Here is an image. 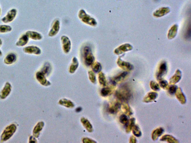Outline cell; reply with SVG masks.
<instances>
[{"label":"cell","mask_w":191,"mask_h":143,"mask_svg":"<svg viewBox=\"0 0 191 143\" xmlns=\"http://www.w3.org/2000/svg\"><path fill=\"white\" fill-rule=\"evenodd\" d=\"M115 96L119 101L127 103L133 98L132 91L128 85L124 84L116 91Z\"/></svg>","instance_id":"obj_1"},{"label":"cell","mask_w":191,"mask_h":143,"mask_svg":"<svg viewBox=\"0 0 191 143\" xmlns=\"http://www.w3.org/2000/svg\"><path fill=\"white\" fill-rule=\"evenodd\" d=\"M16 128V126L14 124H11L6 127L1 135V141H6L9 140L15 133Z\"/></svg>","instance_id":"obj_2"},{"label":"cell","mask_w":191,"mask_h":143,"mask_svg":"<svg viewBox=\"0 0 191 143\" xmlns=\"http://www.w3.org/2000/svg\"><path fill=\"white\" fill-rule=\"evenodd\" d=\"M78 16L83 22L89 25L94 26L96 25L97 24L95 19L90 17L89 15L86 14L84 10H81L80 11Z\"/></svg>","instance_id":"obj_3"},{"label":"cell","mask_w":191,"mask_h":143,"mask_svg":"<svg viewBox=\"0 0 191 143\" xmlns=\"http://www.w3.org/2000/svg\"><path fill=\"white\" fill-rule=\"evenodd\" d=\"M168 71L167 63L165 61L161 62L159 66L158 69L156 73V78L157 81L162 79L164 76L166 74Z\"/></svg>","instance_id":"obj_4"},{"label":"cell","mask_w":191,"mask_h":143,"mask_svg":"<svg viewBox=\"0 0 191 143\" xmlns=\"http://www.w3.org/2000/svg\"><path fill=\"white\" fill-rule=\"evenodd\" d=\"M83 54L86 64L89 66L92 65L94 61L95 58L91 53V48L88 46H86L84 48Z\"/></svg>","instance_id":"obj_5"},{"label":"cell","mask_w":191,"mask_h":143,"mask_svg":"<svg viewBox=\"0 0 191 143\" xmlns=\"http://www.w3.org/2000/svg\"><path fill=\"white\" fill-rule=\"evenodd\" d=\"M17 11L16 9H12L8 12L6 15L2 19V21L4 23L12 22L15 19L17 15Z\"/></svg>","instance_id":"obj_6"},{"label":"cell","mask_w":191,"mask_h":143,"mask_svg":"<svg viewBox=\"0 0 191 143\" xmlns=\"http://www.w3.org/2000/svg\"><path fill=\"white\" fill-rule=\"evenodd\" d=\"M128 75V71L122 72L119 74L117 75L115 77L112 78L111 82L113 85H115L121 83L124 81Z\"/></svg>","instance_id":"obj_7"},{"label":"cell","mask_w":191,"mask_h":143,"mask_svg":"<svg viewBox=\"0 0 191 143\" xmlns=\"http://www.w3.org/2000/svg\"><path fill=\"white\" fill-rule=\"evenodd\" d=\"M133 49L132 45L128 43L124 44L121 45L116 48L114 51V53L117 55H121L127 51H131Z\"/></svg>","instance_id":"obj_8"},{"label":"cell","mask_w":191,"mask_h":143,"mask_svg":"<svg viewBox=\"0 0 191 143\" xmlns=\"http://www.w3.org/2000/svg\"><path fill=\"white\" fill-rule=\"evenodd\" d=\"M117 64L120 68L126 71L132 70L134 69V67L129 62L123 61L121 59V57L119 58L117 62Z\"/></svg>","instance_id":"obj_9"},{"label":"cell","mask_w":191,"mask_h":143,"mask_svg":"<svg viewBox=\"0 0 191 143\" xmlns=\"http://www.w3.org/2000/svg\"><path fill=\"white\" fill-rule=\"evenodd\" d=\"M23 51L25 53L29 54H35L36 55H40L41 53V50L36 46H30L24 47Z\"/></svg>","instance_id":"obj_10"},{"label":"cell","mask_w":191,"mask_h":143,"mask_svg":"<svg viewBox=\"0 0 191 143\" xmlns=\"http://www.w3.org/2000/svg\"><path fill=\"white\" fill-rule=\"evenodd\" d=\"M61 41L63 45V49L64 52L68 53L70 51L71 44L70 40L66 36L61 37Z\"/></svg>","instance_id":"obj_11"},{"label":"cell","mask_w":191,"mask_h":143,"mask_svg":"<svg viewBox=\"0 0 191 143\" xmlns=\"http://www.w3.org/2000/svg\"><path fill=\"white\" fill-rule=\"evenodd\" d=\"M11 90V86L8 82L6 83L3 89L0 93V98L2 99H6L10 94Z\"/></svg>","instance_id":"obj_12"},{"label":"cell","mask_w":191,"mask_h":143,"mask_svg":"<svg viewBox=\"0 0 191 143\" xmlns=\"http://www.w3.org/2000/svg\"><path fill=\"white\" fill-rule=\"evenodd\" d=\"M170 12L169 7H163L154 12L153 15L156 17H161L168 14Z\"/></svg>","instance_id":"obj_13"},{"label":"cell","mask_w":191,"mask_h":143,"mask_svg":"<svg viewBox=\"0 0 191 143\" xmlns=\"http://www.w3.org/2000/svg\"><path fill=\"white\" fill-rule=\"evenodd\" d=\"M175 94L177 98L181 103L182 104L186 103L187 101L186 99L181 88H178Z\"/></svg>","instance_id":"obj_14"},{"label":"cell","mask_w":191,"mask_h":143,"mask_svg":"<svg viewBox=\"0 0 191 143\" xmlns=\"http://www.w3.org/2000/svg\"><path fill=\"white\" fill-rule=\"evenodd\" d=\"M158 96V94L154 92H151L148 93L146 95L145 97L143 99V102L145 103H149L152 102L157 98Z\"/></svg>","instance_id":"obj_15"},{"label":"cell","mask_w":191,"mask_h":143,"mask_svg":"<svg viewBox=\"0 0 191 143\" xmlns=\"http://www.w3.org/2000/svg\"><path fill=\"white\" fill-rule=\"evenodd\" d=\"M182 77L181 72L179 69H177L172 77L170 79V84H175L180 81Z\"/></svg>","instance_id":"obj_16"},{"label":"cell","mask_w":191,"mask_h":143,"mask_svg":"<svg viewBox=\"0 0 191 143\" xmlns=\"http://www.w3.org/2000/svg\"><path fill=\"white\" fill-rule=\"evenodd\" d=\"M121 104L119 101H116L111 104L109 108V111L111 114L117 113L121 108Z\"/></svg>","instance_id":"obj_17"},{"label":"cell","mask_w":191,"mask_h":143,"mask_svg":"<svg viewBox=\"0 0 191 143\" xmlns=\"http://www.w3.org/2000/svg\"><path fill=\"white\" fill-rule=\"evenodd\" d=\"M178 28L179 26L177 24H175L172 26L171 28L169 29L167 35L168 38L169 39H173L176 37L177 34Z\"/></svg>","instance_id":"obj_18"},{"label":"cell","mask_w":191,"mask_h":143,"mask_svg":"<svg viewBox=\"0 0 191 143\" xmlns=\"http://www.w3.org/2000/svg\"><path fill=\"white\" fill-rule=\"evenodd\" d=\"M16 59L17 57L15 53H10L5 57L4 62L6 65H11L16 62Z\"/></svg>","instance_id":"obj_19"},{"label":"cell","mask_w":191,"mask_h":143,"mask_svg":"<svg viewBox=\"0 0 191 143\" xmlns=\"http://www.w3.org/2000/svg\"><path fill=\"white\" fill-rule=\"evenodd\" d=\"M25 34L28 37V38L35 40H38L42 39V36L40 33L33 31H27L26 32Z\"/></svg>","instance_id":"obj_20"},{"label":"cell","mask_w":191,"mask_h":143,"mask_svg":"<svg viewBox=\"0 0 191 143\" xmlns=\"http://www.w3.org/2000/svg\"><path fill=\"white\" fill-rule=\"evenodd\" d=\"M28 41H29V38L25 34L23 35L16 42V45L18 47H23L28 43Z\"/></svg>","instance_id":"obj_21"},{"label":"cell","mask_w":191,"mask_h":143,"mask_svg":"<svg viewBox=\"0 0 191 143\" xmlns=\"http://www.w3.org/2000/svg\"><path fill=\"white\" fill-rule=\"evenodd\" d=\"M164 132V130L162 127H159L155 130L152 134V140L155 141L158 139L159 137L161 136Z\"/></svg>","instance_id":"obj_22"},{"label":"cell","mask_w":191,"mask_h":143,"mask_svg":"<svg viewBox=\"0 0 191 143\" xmlns=\"http://www.w3.org/2000/svg\"><path fill=\"white\" fill-rule=\"evenodd\" d=\"M36 76L37 80L41 84L46 86L50 84H49V83H50L49 82L47 81V80L45 78L44 75L42 72H37L36 75Z\"/></svg>","instance_id":"obj_23"},{"label":"cell","mask_w":191,"mask_h":143,"mask_svg":"<svg viewBox=\"0 0 191 143\" xmlns=\"http://www.w3.org/2000/svg\"><path fill=\"white\" fill-rule=\"evenodd\" d=\"M59 25L60 23L58 20H56L54 23L52 28L49 33V35L50 36H54L56 35L57 33L58 32L59 29Z\"/></svg>","instance_id":"obj_24"},{"label":"cell","mask_w":191,"mask_h":143,"mask_svg":"<svg viewBox=\"0 0 191 143\" xmlns=\"http://www.w3.org/2000/svg\"><path fill=\"white\" fill-rule=\"evenodd\" d=\"M160 141L166 142L168 143H179V141L172 135H164L160 139Z\"/></svg>","instance_id":"obj_25"},{"label":"cell","mask_w":191,"mask_h":143,"mask_svg":"<svg viewBox=\"0 0 191 143\" xmlns=\"http://www.w3.org/2000/svg\"><path fill=\"white\" fill-rule=\"evenodd\" d=\"M44 123L43 122H38L34 128L33 131V134L35 137L38 138L40 134V132L42 129L43 127L44 126Z\"/></svg>","instance_id":"obj_26"},{"label":"cell","mask_w":191,"mask_h":143,"mask_svg":"<svg viewBox=\"0 0 191 143\" xmlns=\"http://www.w3.org/2000/svg\"><path fill=\"white\" fill-rule=\"evenodd\" d=\"M122 105H121V108H122V110L128 116H130L132 115L133 114V112L132 109L128 105L127 103H122Z\"/></svg>","instance_id":"obj_27"},{"label":"cell","mask_w":191,"mask_h":143,"mask_svg":"<svg viewBox=\"0 0 191 143\" xmlns=\"http://www.w3.org/2000/svg\"><path fill=\"white\" fill-rule=\"evenodd\" d=\"M135 118H132L128 120L126 125V131L127 133H129L132 130L133 127L135 125Z\"/></svg>","instance_id":"obj_28"},{"label":"cell","mask_w":191,"mask_h":143,"mask_svg":"<svg viewBox=\"0 0 191 143\" xmlns=\"http://www.w3.org/2000/svg\"><path fill=\"white\" fill-rule=\"evenodd\" d=\"M81 122H82L83 126L86 127V129L89 132H91L93 131V127L91 125L90 123L89 122L84 118H82L81 119Z\"/></svg>","instance_id":"obj_29"},{"label":"cell","mask_w":191,"mask_h":143,"mask_svg":"<svg viewBox=\"0 0 191 143\" xmlns=\"http://www.w3.org/2000/svg\"><path fill=\"white\" fill-rule=\"evenodd\" d=\"M59 103L60 104V105H64L68 108L73 107L74 106V104L71 101L65 99H62L59 101Z\"/></svg>","instance_id":"obj_30"},{"label":"cell","mask_w":191,"mask_h":143,"mask_svg":"<svg viewBox=\"0 0 191 143\" xmlns=\"http://www.w3.org/2000/svg\"><path fill=\"white\" fill-rule=\"evenodd\" d=\"M12 28L9 25H0V33H5L11 32Z\"/></svg>","instance_id":"obj_31"},{"label":"cell","mask_w":191,"mask_h":143,"mask_svg":"<svg viewBox=\"0 0 191 143\" xmlns=\"http://www.w3.org/2000/svg\"><path fill=\"white\" fill-rule=\"evenodd\" d=\"M73 62V64L71 65L70 69H69V72L71 73H74V72L75 71L77 67H78V62L76 57L74 58Z\"/></svg>","instance_id":"obj_32"},{"label":"cell","mask_w":191,"mask_h":143,"mask_svg":"<svg viewBox=\"0 0 191 143\" xmlns=\"http://www.w3.org/2000/svg\"><path fill=\"white\" fill-rule=\"evenodd\" d=\"M133 133L135 136L137 137H140L142 136V133L140 129L137 125L134 126L132 129Z\"/></svg>","instance_id":"obj_33"},{"label":"cell","mask_w":191,"mask_h":143,"mask_svg":"<svg viewBox=\"0 0 191 143\" xmlns=\"http://www.w3.org/2000/svg\"><path fill=\"white\" fill-rule=\"evenodd\" d=\"M113 92V90L109 87L104 88L101 90V94L103 96H106L111 95Z\"/></svg>","instance_id":"obj_34"},{"label":"cell","mask_w":191,"mask_h":143,"mask_svg":"<svg viewBox=\"0 0 191 143\" xmlns=\"http://www.w3.org/2000/svg\"><path fill=\"white\" fill-rule=\"evenodd\" d=\"M99 83H100V84L104 86H106V79L105 76H104V74L103 73H99Z\"/></svg>","instance_id":"obj_35"},{"label":"cell","mask_w":191,"mask_h":143,"mask_svg":"<svg viewBox=\"0 0 191 143\" xmlns=\"http://www.w3.org/2000/svg\"><path fill=\"white\" fill-rule=\"evenodd\" d=\"M51 66L48 63H46L44 66L43 68L42 69V71L41 72H42L44 75L48 74V73H49V72L51 71Z\"/></svg>","instance_id":"obj_36"},{"label":"cell","mask_w":191,"mask_h":143,"mask_svg":"<svg viewBox=\"0 0 191 143\" xmlns=\"http://www.w3.org/2000/svg\"><path fill=\"white\" fill-rule=\"evenodd\" d=\"M150 85L151 88L153 91H158L160 90L159 85L154 81H151Z\"/></svg>","instance_id":"obj_37"},{"label":"cell","mask_w":191,"mask_h":143,"mask_svg":"<svg viewBox=\"0 0 191 143\" xmlns=\"http://www.w3.org/2000/svg\"><path fill=\"white\" fill-rule=\"evenodd\" d=\"M185 38L186 39H190L191 38V23L190 22L189 24L187 27L185 33Z\"/></svg>","instance_id":"obj_38"},{"label":"cell","mask_w":191,"mask_h":143,"mask_svg":"<svg viewBox=\"0 0 191 143\" xmlns=\"http://www.w3.org/2000/svg\"><path fill=\"white\" fill-rule=\"evenodd\" d=\"M119 120L121 123L126 125L128 121V117L126 114H122L120 117Z\"/></svg>","instance_id":"obj_39"},{"label":"cell","mask_w":191,"mask_h":143,"mask_svg":"<svg viewBox=\"0 0 191 143\" xmlns=\"http://www.w3.org/2000/svg\"><path fill=\"white\" fill-rule=\"evenodd\" d=\"M178 88L177 86L176 85L172 84L168 88V92L170 94L173 95L175 94Z\"/></svg>","instance_id":"obj_40"},{"label":"cell","mask_w":191,"mask_h":143,"mask_svg":"<svg viewBox=\"0 0 191 143\" xmlns=\"http://www.w3.org/2000/svg\"><path fill=\"white\" fill-rule=\"evenodd\" d=\"M160 86L164 90H166L168 87V82L165 80L161 79L159 81Z\"/></svg>","instance_id":"obj_41"},{"label":"cell","mask_w":191,"mask_h":143,"mask_svg":"<svg viewBox=\"0 0 191 143\" xmlns=\"http://www.w3.org/2000/svg\"><path fill=\"white\" fill-rule=\"evenodd\" d=\"M93 70L96 73H99L102 69L101 65L98 62L95 63L93 67Z\"/></svg>","instance_id":"obj_42"},{"label":"cell","mask_w":191,"mask_h":143,"mask_svg":"<svg viewBox=\"0 0 191 143\" xmlns=\"http://www.w3.org/2000/svg\"><path fill=\"white\" fill-rule=\"evenodd\" d=\"M89 74L90 80L93 83H95V74H94V73H93L92 71H89Z\"/></svg>","instance_id":"obj_43"},{"label":"cell","mask_w":191,"mask_h":143,"mask_svg":"<svg viewBox=\"0 0 191 143\" xmlns=\"http://www.w3.org/2000/svg\"><path fill=\"white\" fill-rule=\"evenodd\" d=\"M129 142L130 143H136L137 140L136 138L133 136H131L130 138Z\"/></svg>","instance_id":"obj_44"},{"label":"cell","mask_w":191,"mask_h":143,"mask_svg":"<svg viewBox=\"0 0 191 143\" xmlns=\"http://www.w3.org/2000/svg\"><path fill=\"white\" fill-rule=\"evenodd\" d=\"M84 143H93L95 142L93 141L92 140H90L89 138H85L83 140Z\"/></svg>","instance_id":"obj_45"},{"label":"cell","mask_w":191,"mask_h":143,"mask_svg":"<svg viewBox=\"0 0 191 143\" xmlns=\"http://www.w3.org/2000/svg\"><path fill=\"white\" fill-rule=\"evenodd\" d=\"M29 143L32 142H37L35 138L33 136H31L29 138Z\"/></svg>","instance_id":"obj_46"},{"label":"cell","mask_w":191,"mask_h":143,"mask_svg":"<svg viewBox=\"0 0 191 143\" xmlns=\"http://www.w3.org/2000/svg\"><path fill=\"white\" fill-rule=\"evenodd\" d=\"M2 40L0 38V47H1V46H2Z\"/></svg>","instance_id":"obj_47"},{"label":"cell","mask_w":191,"mask_h":143,"mask_svg":"<svg viewBox=\"0 0 191 143\" xmlns=\"http://www.w3.org/2000/svg\"><path fill=\"white\" fill-rule=\"evenodd\" d=\"M2 51H1V50H0V57L2 56Z\"/></svg>","instance_id":"obj_48"},{"label":"cell","mask_w":191,"mask_h":143,"mask_svg":"<svg viewBox=\"0 0 191 143\" xmlns=\"http://www.w3.org/2000/svg\"><path fill=\"white\" fill-rule=\"evenodd\" d=\"M1 7H0V15H1Z\"/></svg>","instance_id":"obj_49"}]
</instances>
